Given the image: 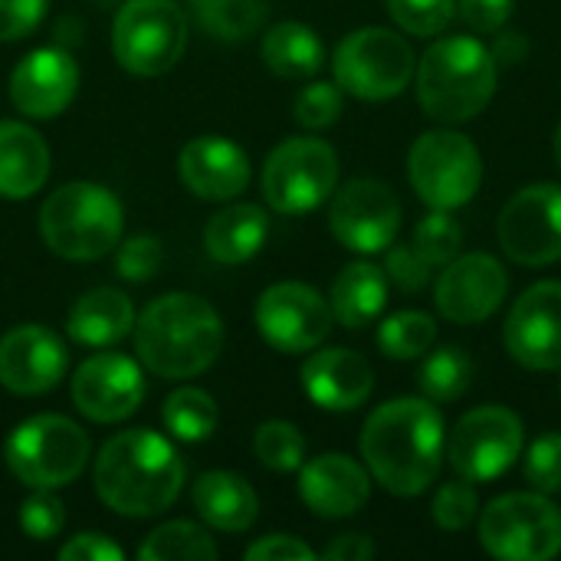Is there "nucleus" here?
Returning <instances> with one entry per match:
<instances>
[{
	"mask_svg": "<svg viewBox=\"0 0 561 561\" xmlns=\"http://www.w3.org/2000/svg\"><path fill=\"white\" fill-rule=\"evenodd\" d=\"M329 306L345 329L371 325L388 306V273L375 263H348L332 283Z\"/></svg>",
	"mask_w": 561,
	"mask_h": 561,
	"instance_id": "nucleus-27",
	"label": "nucleus"
},
{
	"mask_svg": "<svg viewBox=\"0 0 561 561\" xmlns=\"http://www.w3.org/2000/svg\"><path fill=\"white\" fill-rule=\"evenodd\" d=\"M141 561H214L217 559V546L214 539L194 526V523H164L158 526L145 546L138 549Z\"/></svg>",
	"mask_w": 561,
	"mask_h": 561,
	"instance_id": "nucleus-32",
	"label": "nucleus"
},
{
	"mask_svg": "<svg viewBox=\"0 0 561 561\" xmlns=\"http://www.w3.org/2000/svg\"><path fill=\"white\" fill-rule=\"evenodd\" d=\"M371 556H375V542L362 533H345L332 539L322 552V559L329 561H368Z\"/></svg>",
	"mask_w": 561,
	"mask_h": 561,
	"instance_id": "nucleus-48",
	"label": "nucleus"
},
{
	"mask_svg": "<svg viewBox=\"0 0 561 561\" xmlns=\"http://www.w3.org/2000/svg\"><path fill=\"white\" fill-rule=\"evenodd\" d=\"M302 388L322 411H355L375 388L371 365L352 348H322L302 365Z\"/></svg>",
	"mask_w": 561,
	"mask_h": 561,
	"instance_id": "nucleus-23",
	"label": "nucleus"
},
{
	"mask_svg": "<svg viewBox=\"0 0 561 561\" xmlns=\"http://www.w3.org/2000/svg\"><path fill=\"white\" fill-rule=\"evenodd\" d=\"M503 342L513 362L529 371L561 368V283L546 279L529 286L516 302L503 329Z\"/></svg>",
	"mask_w": 561,
	"mask_h": 561,
	"instance_id": "nucleus-16",
	"label": "nucleus"
},
{
	"mask_svg": "<svg viewBox=\"0 0 561 561\" xmlns=\"http://www.w3.org/2000/svg\"><path fill=\"white\" fill-rule=\"evenodd\" d=\"M69 335L82 345L102 348V345H115L122 342L131 329H135V309L131 299L118 289H92L85 293L66 322Z\"/></svg>",
	"mask_w": 561,
	"mask_h": 561,
	"instance_id": "nucleus-28",
	"label": "nucleus"
},
{
	"mask_svg": "<svg viewBox=\"0 0 561 561\" xmlns=\"http://www.w3.org/2000/svg\"><path fill=\"white\" fill-rule=\"evenodd\" d=\"M247 559L250 561H312L316 559V552H312L306 542H299L296 536H283V533H276V536H266V539L253 542V546L247 549Z\"/></svg>",
	"mask_w": 561,
	"mask_h": 561,
	"instance_id": "nucleus-46",
	"label": "nucleus"
},
{
	"mask_svg": "<svg viewBox=\"0 0 561 561\" xmlns=\"http://www.w3.org/2000/svg\"><path fill=\"white\" fill-rule=\"evenodd\" d=\"M49 178V148L23 122H0V197L23 201Z\"/></svg>",
	"mask_w": 561,
	"mask_h": 561,
	"instance_id": "nucleus-24",
	"label": "nucleus"
},
{
	"mask_svg": "<svg viewBox=\"0 0 561 561\" xmlns=\"http://www.w3.org/2000/svg\"><path fill=\"white\" fill-rule=\"evenodd\" d=\"M447 450L444 414L427 398H394L362 427V457L375 483L394 496H421L440 473Z\"/></svg>",
	"mask_w": 561,
	"mask_h": 561,
	"instance_id": "nucleus-1",
	"label": "nucleus"
},
{
	"mask_svg": "<svg viewBox=\"0 0 561 561\" xmlns=\"http://www.w3.org/2000/svg\"><path fill=\"white\" fill-rule=\"evenodd\" d=\"M342 108H345V102H342V85L339 82H312L296 95V105H293L296 122L302 128H316V131L335 125Z\"/></svg>",
	"mask_w": 561,
	"mask_h": 561,
	"instance_id": "nucleus-39",
	"label": "nucleus"
},
{
	"mask_svg": "<svg viewBox=\"0 0 561 561\" xmlns=\"http://www.w3.org/2000/svg\"><path fill=\"white\" fill-rule=\"evenodd\" d=\"M112 49L122 69L161 76L187 49V16L174 0H128L115 16Z\"/></svg>",
	"mask_w": 561,
	"mask_h": 561,
	"instance_id": "nucleus-10",
	"label": "nucleus"
},
{
	"mask_svg": "<svg viewBox=\"0 0 561 561\" xmlns=\"http://www.w3.org/2000/svg\"><path fill=\"white\" fill-rule=\"evenodd\" d=\"M506 256L523 266L561 260V184H529L503 207L496 224Z\"/></svg>",
	"mask_w": 561,
	"mask_h": 561,
	"instance_id": "nucleus-13",
	"label": "nucleus"
},
{
	"mask_svg": "<svg viewBox=\"0 0 561 561\" xmlns=\"http://www.w3.org/2000/svg\"><path fill=\"white\" fill-rule=\"evenodd\" d=\"M414 79L421 108L444 125H460L493 102L500 66L477 36H440L421 56Z\"/></svg>",
	"mask_w": 561,
	"mask_h": 561,
	"instance_id": "nucleus-4",
	"label": "nucleus"
},
{
	"mask_svg": "<svg viewBox=\"0 0 561 561\" xmlns=\"http://www.w3.org/2000/svg\"><path fill=\"white\" fill-rule=\"evenodd\" d=\"M329 227L352 253H381L398 240L401 204L394 191L375 178H355L335 191L329 207Z\"/></svg>",
	"mask_w": 561,
	"mask_h": 561,
	"instance_id": "nucleus-14",
	"label": "nucleus"
},
{
	"mask_svg": "<svg viewBox=\"0 0 561 561\" xmlns=\"http://www.w3.org/2000/svg\"><path fill=\"white\" fill-rule=\"evenodd\" d=\"M470 381H473V362L463 348H454V345L427 355L421 365V378H417L424 398L434 404L463 398L470 391Z\"/></svg>",
	"mask_w": 561,
	"mask_h": 561,
	"instance_id": "nucleus-31",
	"label": "nucleus"
},
{
	"mask_svg": "<svg viewBox=\"0 0 561 561\" xmlns=\"http://www.w3.org/2000/svg\"><path fill=\"white\" fill-rule=\"evenodd\" d=\"M332 319L329 299L306 283H276L256 302L260 335L286 355L319 348L329 339Z\"/></svg>",
	"mask_w": 561,
	"mask_h": 561,
	"instance_id": "nucleus-15",
	"label": "nucleus"
},
{
	"mask_svg": "<svg viewBox=\"0 0 561 561\" xmlns=\"http://www.w3.org/2000/svg\"><path fill=\"white\" fill-rule=\"evenodd\" d=\"M253 454L276 473H293L306 460V437L289 421H266L253 437Z\"/></svg>",
	"mask_w": 561,
	"mask_h": 561,
	"instance_id": "nucleus-35",
	"label": "nucleus"
},
{
	"mask_svg": "<svg viewBox=\"0 0 561 561\" xmlns=\"http://www.w3.org/2000/svg\"><path fill=\"white\" fill-rule=\"evenodd\" d=\"M161 266V243L154 237H128L118 247V273L131 283H145L154 276V270Z\"/></svg>",
	"mask_w": 561,
	"mask_h": 561,
	"instance_id": "nucleus-43",
	"label": "nucleus"
},
{
	"mask_svg": "<svg viewBox=\"0 0 561 561\" xmlns=\"http://www.w3.org/2000/svg\"><path fill=\"white\" fill-rule=\"evenodd\" d=\"M490 53H493L496 66H519L529 56V39H526V33H500L493 39Z\"/></svg>",
	"mask_w": 561,
	"mask_h": 561,
	"instance_id": "nucleus-49",
	"label": "nucleus"
},
{
	"mask_svg": "<svg viewBox=\"0 0 561 561\" xmlns=\"http://www.w3.org/2000/svg\"><path fill=\"white\" fill-rule=\"evenodd\" d=\"M523 444H526V431L519 414L500 404H486L467 411L457 421L447 440V457L463 480L490 483L519 460Z\"/></svg>",
	"mask_w": 561,
	"mask_h": 561,
	"instance_id": "nucleus-12",
	"label": "nucleus"
},
{
	"mask_svg": "<svg viewBox=\"0 0 561 561\" xmlns=\"http://www.w3.org/2000/svg\"><path fill=\"white\" fill-rule=\"evenodd\" d=\"M526 480L536 493H561V434H542L526 454Z\"/></svg>",
	"mask_w": 561,
	"mask_h": 561,
	"instance_id": "nucleus-41",
	"label": "nucleus"
},
{
	"mask_svg": "<svg viewBox=\"0 0 561 561\" xmlns=\"http://www.w3.org/2000/svg\"><path fill=\"white\" fill-rule=\"evenodd\" d=\"M431 516L440 529L447 533H460L467 529L477 516H480V493L470 480H454V483H444L431 503Z\"/></svg>",
	"mask_w": 561,
	"mask_h": 561,
	"instance_id": "nucleus-38",
	"label": "nucleus"
},
{
	"mask_svg": "<svg viewBox=\"0 0 561 561\" xmlns=\"http://www.w3.org/2000/svg\"><path fill=\"white\" fill-rule=\"evenodd\" d=\"M3 457L23 486L59 490L82 473L89 460V437L62 414H36L7 437Z\"/></svg>",
	"mask_w": 561,
	"mask_h": 561,
	"instance_id": "nucleus-6",
	"label": "nucleus"
},
{
	"mask_svg": "<svg viewBox=\"0 0 561 561\" xmlns=\"http://www.w3.org/2000/svg\"><path fill=\"white\" fill-rule=\"evenodd\" d=\"M263 62L283 79H309L322 69L325 49L316 30L306 23H276L263 36Z\"/></svg>",
	"mask_w": 561,
	"mask_h": 561,
	"instance_id": "nucleus-29",
	"label": "nucleus"
},
{
	"mask_svg": "<svg viewBox=\"0 0 561 561\" xmlns=\"http://www.w3.org/2000/svg\"><path fill=\"white\" fill-rule=\"evenodd\" d=\"M480 546L500 561H549L561 552V513L546 493H506L480 513Z\"/></svg>",
	"mask_w": 561,
	"mask_h": 561,
	"instance_id": "nucleus-9",
	"label": "nucleus"
},
{
	"mask_svg": "<svg viewBox=\"0 0 561 561\" xmlns=\"http://www.w3.org/2000/svg\"><path fill=\"white\" fill-rule=\"evenodd\" d=\"M434 342H437V322L434 316L417 312V309L394 312L378 329V348L394 362L421 358L434 348Z\"/></svg>",
	"mask_w": 561,
	"mask_h": 561,
	"instance_id": "nucleus-30",
	"label": "nucleus"
},
{
	"mask_svg": "<svg viewBox=\"0 0 561 561\" xmlns=\"http://www.w3.org/2000/svg\"><path fill=\"white\" fill-rule=\"evenodd\" d=\"M411 247H414L431 266H447L454 256H460L463 227L450 217V210H431V214L414 227Z\"/></svg>",
	"mask_w": 561,
	"mask_h": 561,
	"instance_id": "nucleus-36",
	"label": "nucleus"
},
{
	"mask_svg": "<svg viewBox=\"0 0 561 561\" xmlns=\"http://www.w3.org/2000/svg\"><path fill=\"white\" fill-rule=\"evenodd\" d=\"M516 0H457L460 16L477 33H500L513 16Z\"/></svg>",
	"mask_w": 561,
	"mask_h": 561,
	"instance_id": "nucleus-45",
	"label": "nucleus"
},
{
	"mask_svg": "<svg viewBox=\"0 0 561 561\" xmlns=\"http://www.w3.org/2000/svg\"><path fill=\"white\" fill-rule=\"evenodd\" d=\"M194 13L207 33L224 43H237L263 26L266 0H194Z\"/></svg>",
	"mask_w": 561,
	"mask_h": 561,
	"instance_id": "nucleus-34",
	"label": "nucleus"
},
{
	"mask_svg": "<svg viewBox=\"0 0 561 561\" xmlns=\"http://www.w3.org/2000/svg\"><path fill=\"white\" fill-rule=\"evenodd\" d=\"M125 214L118 197L92 181H72L53 191L39 210V233L46 247L76 263H89L118 247Z\"/></svg>",
	"mask_w": 561,
	"mask_h": 561,
	"instance_id": "nucleus-5",
	"label": "nucleus"
},
{
	"mask_svg": "<svg viewBox=\"0 0 561 561\" xmlns=\"http://www.w3.org/2000/svg\"><path fill=\"white\" fill-rule=\"evenodd\" d=\"M66 526V513L62 503L49 493V490H36L33 496L23 500L20 506V529L36 539V542H49L62 533Z\"/></svg>",
	"mask_w": 561,
	"mask_h": 561,
	"instance_id": "nucleus-40",
	"label": "nucleus"
},
{
	"mask_svg": "<svg viewBox=\"0 0 561 561\" xmlns=\"http://www.w3.org/2000/svg\"><path fill=\"white\" fill-rule=\"evenodd\" d=\"M79 69L59 46L33 49L10 76V99L30 118H53L76 99Z\"/></svg>",
	"mask_w": 561,
	"mask_h": 561,
	"instance_id": "nucleus-20",
	"label": "nucleus"
},
{
	"mask_svg": "<svg viewBox=\"0 0 561 561\" xmlns=\"http://www.w3.org/2000/svg\"><path fill=\"white\" fill-rule=\"evenodd\" d=\"M224 348L217 309L194 293H168L135 319V352L148 371L168 381L207 371Z\"/></svg>",
	"mask_w": 561,
	"mask_h": 561,
	"instance_id": "nucleus-3",
	"label": "nucleus"
},
{
	"mask_svg": "<svg viewBox=\"0 0 561 561\" xmlns=\"http://www.w3.org/2000/svg\"><path fill=\"white\" fill-rule=\"evenodd\" d=\"M95 493L118 516H158L184 486L178 450L154 431H122L95 457Z\"/></svg>",
	"mask_w": 561,
	"mask_h": 561,
	"instance_id": "nucleus-2",
	"label": "nucleus"
},
{
	"mask_svg": "<svg viewBox=\"0 0 561 561\" xmlns=\"http://www.w3.org/2000/svg\"><path fill=\"white\" fill-rule=\"evenodd\" d=\"M299 496L322 519H348L365 510L371 473L345 454H322L302 463Z\"/></svg>",
	"mask_w": 561,
	"mask_h": 561,
	"instance_id": "nucleus-22",
	"label": "nucleus"
},
{
	"mask_svg": "<svg viewBox=\"0 0 561 561\" xmlns=\"http://www.w3.org/2000/svg\"><path fill=\"white\" fill-rule=\"evenodd\" d=\"M556 164H559V171H561V125H559V131H556Z\"/></svg>",
	"mask_w": 561,
	"mask_h": 561,
	"instance_id": "nucleus-50",
	"label": "nucleus"
},
{
	"mask_svg": "<svg viewBox=\"0 0 561 561\" xmlns=\"http://www.w3.org/2000/svg\"><path fill=\"white\" fill-rule=\"evenodd\" d=\"M431 263L414 250V247H388V260H385V273L388 279L404 289V293H421L431 283Z\"/></svg>",
	"mask_w": 561,
	"mask_h": 561,
	"instance_id": "nucleus-42",
	"label": "nucleus"
},
{
	"mask_svg": "<svg viewBox=\"0 0 561 561\" xmlns=\"http://www.w3.org/2000/svg\"><path fill=\"white\" fill-rule=\"evenodd\" d=\"M339 154L319 138H289L266 158L263 197L276 214H309L335 194Z\"/></svg>",
	"mask_w": 561,
	"mask_h": 561,
	"instance_id": "nucleus-11",
	"label": "nucleus"
},
{
	"mask_svg": "<svg viewBox=\"0 0 561 561\" xmlns=\"http://www.w3.org/2000/svg\"><path fill=\"white\" fill-rule=\"evenodd\" d=\"M46 13V0H0V39H23L39 26Z\"/></svg>",
	"mask_w": 561,
	"mask_h": 561,
	"instance_id": "nucleus-44",
	"label": "nucleus"
},
{
	"mask_svg": "<svg viewBox=\"0 0 561 561\" xmlns=\"http://www.w3.org/2000/svg\"><path fill=\"white\" fill-rule=\"evenodd\" d=\"M408 178L431 210H457L477 197L483 184V158L467 135L434 128L411 145Z\"/></svg>",
	"mask_w": 561,
	"mask_h": 561,
	"instance_id": "nucleus-8",
	"label": "nucleus"
},
{
	"mask_svg": "<svg viewBox=\"0 0 561 561\" xmlns=\"http://www.w3.org/2000/svg\"><path fill=\"white\" fill-rule=\"evenodd\" d=\"M69 368L66 345L43 325H16L0 339V385L13 394H46Z\"/></svg>",
	"mask_w": 561,
	"mask_h": 561,
	"instance_id": "nucleus-19",
	"label": "nucleus"
},
{
	"mask_svg": "<svg viewBox=\"0 0 561 561\" xmlns=\"http://www.w3.org/2000/svg\"><path fill=\"white\" fill-rule=\"evenodd\" d=\"M62 561H122V549L99 533H82L59 549Z\"/></svg>",
	"mask_w": 561,
	"mask_h": 561,
	"instance_id": "nucleus-47",
	"label": "nucleus"
},
{
	"mask_svg": "<svg viewBox=\"0 0 561 561\" xmlns=\"http://www.w3.org/2000/svg\"><path fill=\"white\" fill-rule=\"evenodd\" d=\"M510 293L506 266L490 253H463L454 256L434 289L437 312L457 325H477L490 319Z\"/></svg>",
	"mask_w": 561,
	"mask_h": 561,
	"instance_id": "nucleus-17",
	"label": "nucleus"
},
{
	"mask_svg": "<svg viewBox=\"0 0 561 561\" xmlns=\"http://www.w3.org/2000/svg\"><path fill=\"white\" fill-rule=\"evenodd\" d=\"M391 20L411 36H437L457 16V0H385Z\"/></svg>",
	"mask_w": 561,
	"mask_h": 561,
	"instance_id": "nucleus-37",
	"label": "nucleus"
},
{
	"mask_svg": "<svg viewBox=\"0 0 561 561\" xmlns=\"http://www.w3.org/2000/svg\"><path fill=\"white\" fill-rule=\"evenodd\" d=\"M194 506L201 519L220 533H247L260 516L253 486L227 470H210L194 483Z\"/></svg>",
	"mask_w": 561,
	"mask_h": 561,
	"instance_id": "nucleus-25",
	"label": "nucleus"
},
{
	"mask_svg": "<svg viewBox=\"0 0 561 561\" xmlns=\"http://www.w3.org/2000/svg\"><path fill=\"white\" fill-rule=\"evenodd\" d=\"M164 427L184 444H201L217 431V404L201 388H181L164 401Z\"/></svg>",
	"mask_w": 561,
	"mask_h": 561,
	"instance_id": "nucleus-33",
	"label": "nucleus"
},
{
	"mask_svg": "<svg viewBox=\"0 0 561 561\" xmlns=\"http://www.w3.org/2000/svg\"><path fill=\"white\" fill-rule=\"evenodd\" d=\"M178 174L201 201H233L250 184V158L230 138L201 135L181 148Z\"/></svg>",
	"mask_w": 561,
	"mask_h": 561,
	"instance_id": "nucleus-21",
	"label": "nucleus"
},
{
	"mask_svg": "<svg viewBox=\"0 0 561 561\" xmlns=\"http://www.w3.org/2000/svg\"><path fill=\"white\" fill-rule=\"evenodd\" d=\"M266 237H270V220H266L263 207L230 204L210 217V224L204 230V247L217 263L237 266V263H247L250 256H256L260 247L266 243Z\"/></svg>",
	"mask_w": 561,
	"mask_h": 561,
	"instance_id": "nucleus-26",
	"label": "nucleus"
},
{
	"mask_svg": "<svg viewBox=\"0 0 561 561\" xmlns=\"http://www.w3.org/2000/svg\"><path fill=\"white\" fill-rule=\"evenodd\" d=\"M72 401L95 424H118L145 401V375L138 362L118 352L92 355L72 375Z\"/></svg>",
	"mask_w": 561,
	"mask_h": 561,
	"instance_id": "nucleus-18",
	"label": "nucleus"
},
{
	"mask_svg": "<svg viewBox=\"0 0 561 561\" xmlns=\"http://www.w3.org/2000/svg\"><path fill=\"white\" fill-rule=\"evenodd\" d=\"M414 69L417 56L411 43L385 26H362L348 33L332 56L335 82L362 102H388L401 95L414 79Z\"/></svg>",
	"mask_w": 561,
	"mask_h": 561,
	"instance_id": "nucleus-7",
	"label": "nucleus"
}]
</instances>
